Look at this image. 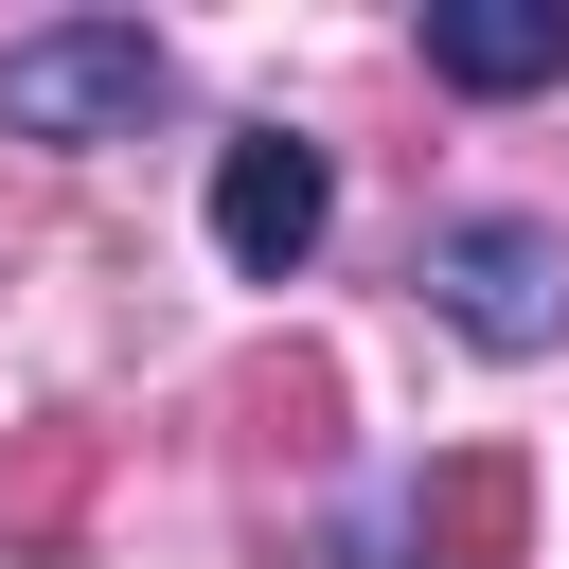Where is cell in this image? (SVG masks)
Listing matches in <instances>:
<instances>
[{"label": "cell", "mask_w": 569, "mask_h": 569, "mask_svg": "<svg viewBox=\"0 0 569 569\" xmlns=\"http://www.w3.org/2000/svg\"><path fill=\"white\" fill-rule=\"evenodd\" d=\"M160 107V36L142 18H36L0 36V142H124Z\"/></svg>", "instance_id": "6da1fadb"}, {"label": "cell", "mask_w": 569, "mask_h": 569, "mask_svg": "<svg viewBox=\"0 0 569 569\" xmlns=\"http://www.w3.org/2000/svg\"><path fill=\"white\" fill-rule=\"evenodd\" d=\"M427 302H445L480 356H551V338H569V249H551L533 213H462V231H427Z\"/></svg>", "instance_id": "7a4b0ae2"}, {"label": "cell", "mask_w": 569, "mask_h": 569, "mask_svg": "<svg viewBox=\"0 0 569 569\" xmlns=\"http://www.w3.org/2000/svg\"><path fill=\"white\" fill-rule=\"evenodd\" d=\"M320 231H338V160H320L302 124H249V142L213 160V249H231V284L320 267Z\"/></svg>", "instance_id": "3957f363"}, {"label": "cell", "mask_w": 569, "mask_h": 569, "mask_svg": "<svg viewBox=\"0 0 569 569\" xmlns=\"http://www.w3.org/2000/svg\"><path fill=\"white\" fill-rule=\"evenodd\" d=\"M427 71L480 89V107H516V89L569 71V0H427Z\"/></svg>", "instance_id": "277c9868"}]
</instances>
